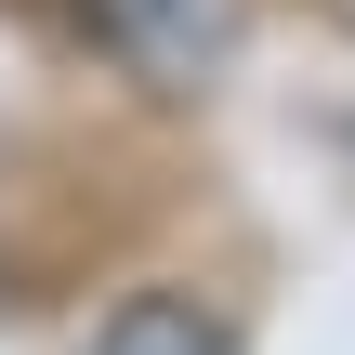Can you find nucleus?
<instances>
[{"label":"nucleus","instance_id":"f257e3e1","mask_svg":"<svg viewBox=\"0 0 355 355\" xmlns=\"http://www.w3.org/2000/svg\"><path fill=\"white\" fill-rule=\"evenodd\" d=\"M92 13H105V40H119L158 92H211V79L237 66V40H250L237 0H92Z\"/></svg>","mask_w":355,"mask_h":355},{"label":"nucleus","instance_id":"f03ea898","mask_svg":"<svg viewBox=\"0 0 355 355\" xmlns=\"http://www.w3.org/2000/svg\"><path fill=\"white\" fill-rule=\"evenodd\" d=\"M92 355H237V343H224V316H211L198 290H132V303L92 329Z\"/></svg>","mask_w":355,"mask_h":355}]
</instances>
